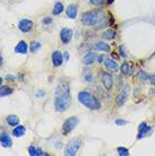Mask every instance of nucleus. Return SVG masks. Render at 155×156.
Instances as JSON below:
<instances>
[{
    "label": "nucleus",
    "instance_id": "nucleus-25",
    "mask_svg": "<svg viewBox=\"0 0 155 156\" xmlns=\"http://www.w3.org/2000/svg\"><path fill=\"white\" fill-rule=\"evenodd\" d=\"M120 70H121V73H122L124 76H129V75L132 74V73H130V66L128 65V62L122 63L121 67H120Z\"/></svg>",
    "mask_w": 155,
    "mask_h": 156
},
{
    "label": "nucleus",
    "instance_id": "nucleus-36",
    "mask_svg": "<svg viewBox=\"0 0 155 156\" xmlns=\"http://www.w3.org/2000/svg\"><path fill=\"white\" fill-rule=\"evenodd\" d=\"M1 65H2V55H0V66H1Z\"/></svg>",
    "mask_w": 155,
    "mask_h": 156
},
{
    "label": "nucleus",
    "instance_id": "nucleus-24",
    "mask_svg": "<svg viewBox=\"0 0 155 156\" xmlns=\"http://www.w3.org/2000/svg\"><path fill=\"white\" fill-rule=\"evenodd\" d=\"M102 36H103L105 40H113L116 37V32L113 31V30H111V28H109V30H106V31L102 34Z\"/></svg>",
    "mask_w": 155,
    "mask_h": 156
},
{
    "label": "nucleus",
    "instance_id": "nucleus-32",
    "mask_svg": "<svg viewBox=\"0 0 155 156\" xmlns=\"http://www.w3.org/2000/svg\"><path fill=\"white\" fill-rule=\"evenodd\" d=\"M150 82L152 83V85L155 86V75H152V76H150Z\"/></svg>",
    "mask_w": 155,
    "mask_h": 156
},
{
    "label": "nucleus",
    "instance_id": "nucleus-4",
    "mask_svg": "<svg viewBox=\"0 0 155 156\" xmlns=\"http://www.w3.org/2000/svg\"><path fill=\"white\" fill-rule=\"evenodd\" d=\"M81 140L79 138H74L67 144L66 148H65V155L67 156H74L78 152V149L81 148Z\"/></svg>",
    "mask_w": 155,
    "mask_h": 156
},
{
    "label": "nucleus",
    "instance_id": "nucleus-10",
    "mask_svg": "<svg viewBox=\"0 0 155 156\" xmlns=\"http://www.w3.org/2000/svg\"><path fill=\"white\" fill-rule=\"evenodd\" d=\"M102 83H103V85H104L105 90H111V87H112V85H113L112 75L110 74V73H103V75H102Z\"/></svg>",
    "mask_w": 155,
    "mask_h": 156
},
{
    "label": "nucleus",
    "instance_id": "nucleus-35",
    "mask_svg": "<svg viewBox=\"0 0 155 156\" xmlns=\"http://www.w3.org/2000/svg\"><path fill=\"white\" fill-rule=\"evenodd\" d=\"M104 60H105V58L103 57V55H101V57H99V62H100V63H101L102 61L104 62Z\"/></svg>",
    "mask_w": 155,
    "mask_h": 156
},
{
    "label": "nucleus",
    "instance_id": "nucleus-34",
    "mask_svg": "<svg viewBox=\"0 0 155 156\" xmlns=\"http://www.w3.org/2000/svg\"><path fill=\"white\" fill-rule=\"evenodd\" d=\"M8 79V80H12V82H14L15 80V77L13 76V75H7V77H6Z\"/></svg>",
    "mask_w": 155,
    "mask_h": 156
},
{
    "label": "nucleus",
    "instance_id": "nucleus-18",
    "mask_svg": "<svg viewBox=\"0 0 155 156\" xmlns=\"http://www.w3.org/2000/svg\"><path fill=\"white\" fill-rule=\"evenodd\" d=\"M83 79L85 80V83H92L94 80V76H93V71L88 69V68H85L83 70Z\"/></svg>",
    "mask_w": 155,
    "mask_h": 156
},
{
    "label": "nucleus",
    "instance_id": "nucleus-15",
    "mask_svg": "<svg viewBox=\"0 0 155 156\" xmlns=\"http://www.w3.org/2000/svg\"><path fill=\"white\" fill-rule=\"evenodd\" d=\"M28 50V45L25 41H20L17 43V45L15 47V52L16 53H20V55H25Z\"/></svg>",
    "mask_w": 155,
    "mask_h": 156
},
{
    "label": "nucleus",
    "instance_id": "nucleus-2",
    "mask_svg": "<svg viewBox=\"0 0 155 156\" xmlns=\"http://www.w3.org/2000/svg\"><path fill=\"white\" fill-rule=\"evenodd\" d=\"M81 23L88 27H104L106 25V18H105L104 12L100 9H94L86 12L81 15Z\"/></svg>",
    "mask_w": 155,
    "mask_h": 156
},
{
    "label": "nucleus",
    "instance_id": "nucleus-31",
    "mask_svg": "<svg viewBox=\"0 0 155 156\" xmlns=\"http://www.w3.org/2000/svg\"><path fill=\"white\" fill-rule=\"evenodd\" d=\"M119 50H120V55H121V57H122V58H126V57H127V55H126V52H124V45H120Z\"/></svg>",
    "mask_w": 155,
    "mask_h": 156
},
{
    "label": "nucleus",
    "instance_id": "nucleus-38",
    "mask_svg": "<svg viewBox=\"0 0 155 156\" xmlns=\"http://www.w3.org/2000/svg\"><path fill=\"white\" fill-rule=\"evenodd\" d=\"M2 80H4V79L0 77V86H1V84H2Z\"/></svg>",
    "mask_w": 155,
    "mask_h": 156
},
{
    "label": "nucleus",
    "instance_id": "nucleus-23",
    "mask_svg": "<svg viewBox=\"0 0 155 156\" xmlns=\"http://www.w3.org/2000/svg\"><path fill=\"white\" fill-rule=\"evenodd\" d=\"M62 12H63V5H62L61 2H56V5H54V7H53V10H52V14L57 16V15H60Z\"/></svg>",
    "mask_w": 155,
    "mask_h": 156
},
{
    "label": "nucleus",
    "instance_id": "nucleus-37",
    "mask_svg": "<svg viewBox=\"0 0 155 156\" xmlns=\"http://www.w3.org/2000/svg\"><path fill=\"white\" fill-rule=\"evenodd\" d=\"M113 1H114V0H108V4H109V5H111V4L113 2Z\"/></svg>",
    "mask_w": 155,
    "mask_h": 156
},
{
    "label": "nucleus",
    "instance_id": "nucleus-8",
    "mask_svg": "<svg viewBox=\"0 0 155 156\" xmlns=\"http://www.w3.org/2000/svg\"><path fill=\"white\" fill-rule=\"evenodd\" d=\"M152 133V128L146 123V122H142L138 126V135H137V139H142L145 136H147Z\"/></svg>",
    "mask_w": 155,
    "mask_h": 156
},
{
    "label": "nucleus",
    "instance_id": "nucleus-21",
    "mask_svg": "<svg viewBox=\"0 0 155 156\" xmlns=\"http://www.w3.org/2000/svg\"><path fill=\"white\" fill-rule=\"evenodd\" d=\"M28 153L31 156H40V155H49L48 153H43L40 148H36L34 146H30L28 147Z\"/></svg>",
    "mask_w": 155,
    "mask_h": 156
},
{
    "label": "nucleus",
    "instance_id": "nucleus-33",
    "mask_svg": "<svg viewBox=\"0 0 155 156\" xmlns=\"http://www.w3.org/2000/svg\"><path fill=\"white\" fill-rule=\"evenodd\" d=\"M42 22H43V24H51L52 23V20H51V18H44Z\"/></svg>",
    "mask_w": 155,
    "mask_h": 156
},
{
    "label": "nucleus",
    "instance_id": "nucleus-26",
    "mask_svg": "<svg viewBox=\"0 0 155 156\" xmlns=\"http://www.w3.org/2000/svg\"><path fill=\"white\" fill-rule=\"evenodd\" d=\"M40 49H41V43L38 42V41H34V42H32L31 45H30V51H31L32 53H35V52H38Z\"/></svg>",
    "mask_w": 155,
    "mask_h": 156
},
{
    "label": "nucleus",
    "instance_id": "nucleus-30",
    "mask_svg": "<svg viewBox=\"0 0 155 156\" xmlns=\"http://www.w3.org/2000/svg\"><path fill=\"white\" fill-rule=\"evenodd\" d=\"M116 125H118V126H124V125H127V121L122 120V119H117V120H116Z\"/></svg>",
    "mask_w": 155,
    "mask_h": 156
},
{
    "label": "nucleus",
    "instance_id": "nucleus-22",
    "mask_svg": "<svg viewBox=\"0 0 155 156\" xmlns=\"http://www.w3.org/2000/svg\"><path fill=\"white\" fill-rule=\"evenodd\" d=\"M12 93H13V88H10L9 86L1 85V87H0V98H4V96L10 95Z\"/></svg>",
    "mask_w": 155,
    "mask_h": 156
},
{
    "label": "nucleus",
    "instance_id": "nucleus-1",
    "mask_svg": "<svg viewBox=\"0 0 155 156\" xmlns=\"http://www.w3.org/2000/svg\"><path fill=\"white\" fill-rule=\"evenodd\" d=\"M71 94L69 84L66 80H60L54 88V109L58 112H65L70 108Z\"/></svg>",
    "mask_w": 155,
    "mask_h": 156
},
{
    "label": "nucleus",
    "instance_id": "nucleus-11",
    "mask_svg": "<svg viewBox=\"0 0 155 156\" xmlns=\"http://www.w3.org/2000/svg\"><path fill=\"white\" fill-rule=\"evenodd\" d=\"M0 144L2 147L5 148H9V147H12L13 146V140L10 136L7 135V133H0Z\"/></svg>",
    "mask_w": 155,
    "mask_h": 156
},
{
    "label": "nucleus",
    "instance_id": "nucleus-6",
    "mask_svg": "<svg viewBox=\"0 0 155 156\" xmlns=\"http://www.w3.org/2000/svg\"><path fill=\"white\" fill-rule=\"evenodd\" d=\"M129 93H130V90H129V87L128 86H124V88L121 90V92L118 94V96H117V100H116V104L117 106H122L127 102L129 98Z\"/></svg>",
    "mask_w": 155,
    "mask_h": 156
},
{
    "label": "nucleus",
    "instance_id": "nucleus-9",
    "mask_svg": "<svg viewBox=\"0 0 155 156\" xmlns=\"http://www.w3.org/2000/svg\"><path fill=\"white\" fill-rule=\"evenodd\" d=\"M18 28L23 33H27V32H30L33 28V22L31 20H26V18L20 20V23H18Z\"/></svg>",
    "mask_w": 155,
    "mask_h": 156
},
{
    "label": "nucleus",
    "instance_id": "nucleus-5",
    "mask_svg": "<svg viewBox=\"0 0 155 156\" xmlns=\"http://www.w3.org/2000/svg\"><path fill=\"white\" fill-rule=\"evenodd\" d=\"M78 123H79V119H78L77 117L68 118V119L63 122V125H62V131H63V133H71V131L78 126Z\"/></svg>",
    "mask_w": 155,
    "mask_h": 156
},
{
    "label": "nucleus",
    "instance_id": "nucleus-17",
    "mask_svg": "<svg viewBox=\"0 0 155 156\" xmlns=\"http://www.w3.org/2000/svg\"><path fill=\"white\" fill-rule=\"evenodd\" d=\"M104 66H105V68L110 71H117L118 70V63H117L114 60H112V59H108V58L105 59Z\"/></svg>",
    "mask_w": 155,
    "mask_h": 156
},
{
    "label": "nucleus",
    "instance_id": "nucleus-19",
    "mask_svg": "<svg viewBox=\"0 0 155 156\" xmlns=\"http://www.w3.org/2000/svg\"><path fill=\"white\" fill-rule=\"evenodd\" d=\"M7 123L12 127H16L20 125V118L15 114H9L7 117Z\"/></svg>",
    "mask_w": 155,
    "mask_h": 156
},
{
    "label": "nucleus",
    "instance_id": "nucleus-7",
    "mask_svg": "<svg viewBox=\"0 0 155 156\" xmlns=\"http://www.w3.org/2000/svg\"><path fill=\"white\" fill-rule=\"evenodd\" d=\"M73 34H74V32H73L71 28H62L61 32H60V40H61V42L63 44H68L71 41V39H73Z\"/></svg>",
    "mask_w": 155,
    "mask_h": 156
},
{
    "label": "nucleus",
    "instance_id": "nucleus-13",
    "mask_svg": "<svg viewBox=\"0 0 155 156\" xmlns=\"http://www.w3.org/2000/svg\"><path fill=\"white\" fill-rule=\"evenodd\" d=\"M52 62H53L54 67H59L62 65V62H63V55H61L60 51H53V53H52Z\"/></svg>",
    "mask_w": 155,
    "mask_h": 156
},
{
    "label": "nucleus",
    "instance_id": "nucleus-29",
    "mask_svg": "<svg viewBox=\"0 0 155 156\" xmlns=\"http://www.w3.org/2000/svg\"><path fill=\"white\" fill-rule=\"evenodd\" d=\"M89 2L92 5H94V6H100V5H102L104 2V0H89Z\"/></svg>",
    "mask_w": 155,
    "mask_h": 156
},
{
    "label": "nucleus",
    "instance_id": "nucleus-16",
    "mask_svg": "<svg viewBox=\"0 0 155 156\" xmlns=\"http://www.w3.org/2000/svg\"><path fill=\"white\" fill-rule=\"evenodd\" d=\"M94 50H96V51H101V52H110V45H109L108 43H105V42H97L94 44V47H93Z\"/></svg>",
    "mask_w": 155,
    "mask_h": 156
},
{
    "label": "nucleus",
    "instance_id": "nucleus-27",
    "mask_svg": "<svg viewBox=\"0 0 155 156\" xmlns=\"http://www.w3.org/2000/svg\"><path fill=\"white\" fill-rule=\"evenodd\" d=\"M137 77H138V79H139L140 82L143 83H146L150 80V76L146 74V71H139L138 75H137Z\"/></svg>",
    "mask_w": 155,
    "mask_h": 156
},
{
    "label": "nucleus",
    "instance_id": "nucleus-28",
    "mask_svg": "<svg viewBox=\"0 0 155 156\" xmlns=\"http://www.w3.org/2000/svg\"><path fill=\"white\" fill-rule=\"evenodd\" d=\"M118 154L120 156H128L129 155V149H127L126 147H118Z\"/></svg>",
    "mask_w": 155,
    "mask_h": 156
},
{
    "label": "nucleus",
    "instance_id": "nucleus-12",
    "mask_svg": "<svg viewBox=\"0 0 155 156\" xmlns=\"http://www.w3.org/2000/svg\"><path fill=\"white\" fill-rule=\"evenodd\" d=\"M66 14H67V16H68V18L75 20V18L77 17V14H78V6L76 4L69 5L66 10Z\"/></svg>",
    "mask_w": 155,
    "mask_h": 156
},
{
    "label": "nucleus",
    "instance_id": "nucleus-3",
    "mask_svg": "<svg viewBox=\"0 0 155 156\" xmlns=\"http://www.w3.org/2000/svg\"><path fill=\"white\" fill-rule=\"evenodd\" d=\"M78 101H79L81 104H83L89 110H99L101 108L100 101L94 96L93 94L88 93L86 90H83V92L78 93Z\"/></svg>",
    "mask_w": 155,
    "mask_h": 156
},
{
    "label": "nucleus",
    "instance_id": "nucleus-14",
    "mask_svg": "<svg viewBox=\"0 0 155 156\" xmlns=\"http://www.w3.org/2000/svg\"><path fill=\"white\" fill-rule=\"evenodd\" d=\"M95 58H96V55L94 52H87L84 57H83V65H85V66H91L92 63L95 61Z\"/></svg>",
    "mask_w": 155,
    "mask_h": 156
},
{
    "label": "nucleus",
    "instance_id": "nucleus-20",
    "mask_svg": "<svg viewBox=\"0 0 155 156\" xmlns=\"http://www.w3.org/2000/svg\"><path fill=\"white\" fill-rule=\"evenodd\" d=\"M26 133V129L24 126H16L15 129L13 130V135L15 137H23Z\"/></svg>",
    "mask_w": 155,
    "mask_h": 156
}]
</instances>
